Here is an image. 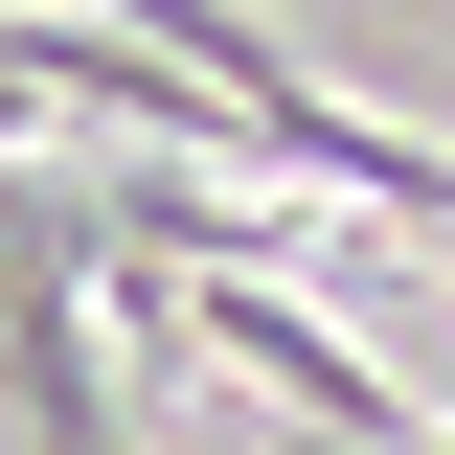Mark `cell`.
I'll return each instance as SVG.
<instances>
[{
    "label": "cell",
    "instance_id": "6da1fadb",
    "mask_svg": "<svg viewBox=\"0 0 455 455\" xmlns=\"http://www.w3.org/2000/svg\"><path fill=\"white\" fill-rule=\"evenodd\" d=\"M296 455H341V433H296Z\"/></svg>",
    "mask_w": 455,
    "mask_h": 455
}]
</instances>
